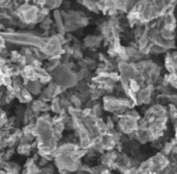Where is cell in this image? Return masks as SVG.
<instances>
[{
    "label": "cell",
    "instance_id": "6da1fadb",
    "mask_svg": "<svg viewBox=\"0 0 177 174\" xmlns=\"http://www.w3.org/2000/svg\"><path fill=\"white\" fill-rule=\"evenodd\" d=\"M176 70H177V66H176Z\"/></svg>",
    "mask_w": 177,
    "mask_h": 174
}]
</instances>
